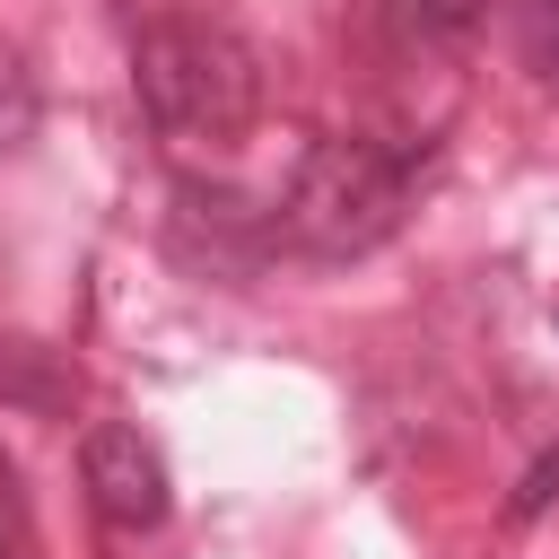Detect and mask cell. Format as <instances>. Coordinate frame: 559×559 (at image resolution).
<instances>
[{"label":"cell","mask_w":559,"mask_h":559,"mask_svg":"<svg viewBox=\"0 0 559 559\" xmlns=\"http://www.w3.org/2000/svg\"><path fill=\"white\" fill-rule=\"evenodd\" d=\"M131 87H140V114L183 148H236L253 131V105H262L253 52L227 26H192V17L140 35Z\"/></svg>","instance_id":"obj_1"},{"label":"cell","mask_w":559,"mask_h":559,"mask_svg":"<svg viewBox=\"0 0 559 559\" xmlns=\"http://www.w3.org/2000/svg\"><path fill=\"white\" fill-rule=\"evenodd\" d=\"M411 210V157L384 148V140H314L288 175V201H280V227L288 245L323 253V262H349V253H376Z\"/></svg>","instance_id":"obj_2"},{"label":"cell","mask_w":559,"mask_h":559,"mask_svg":"<svg viewBox=\"0 0 559 559\" xmlns=\"http://www.w3.org/2000/svg\"><path fill=\"white\" fill-rule=\"evenodd\" d=\"M79 489H87V507H96L114 533H157L166 507H175L166 454H157L131 419H96V428L79 437Z\"/></svg>","instance_id":"obj_3"},{"label":"cell","mask_w":559,"mask_h":559,"mask_svg":"<svg viewBox=\"0 0 559 559\" xmlns=\"http://www.w3.org/2000/svg\"><path fill=\"white\" fill-rule=\"evenodd\" d=\"M0 402L26 411V419H70L79 411V367L61 349H44V341L0 332Z\"/></svg>","instance_id":"obj_4"},{"label":"cell","mask_w":559,"mask_h":559,"mask_svg":"<svg viewBox=\"0 0 559 559\" xmlns=\"http://www.w3.org/2000/svg\"><path fill=\"white\" fill-rule=\"evenodd\" d=\"M480 17H489V0H384V26L411 61H445L454 44H472Z\"/></svg>","instance_id":"obj_5"},{"label":"cell","mask_w":559,"mask_h":559,"mask_svg":"<svg viewBox=\"0 0 559 559\" xmlns=\"http://www.w3.org/2000/svg\"><path fill=\"white\" fill-rule=\"evenodd\" d=\"M498 17H507L515 61H524L533 79H550V87H559V0H498Z\"/></svg>","instance_id":"obj_6"},{"label":"cell","mask_w":559,"mask_h":559,"mask_svg":"<svg viewBox=\"0 0 559 559\" xmlns=\"http://www.w3.org/2000/svg\"><path fill=\"white\" fill-rule=\"evenodd\" d=\"M35 122H44V87H35L26 52L0 44V157H17V148L35 140Z\"/></svg>","instance_id":"obj_7"},{"label":"cell","mask_w":559,"mask_h":559,"mask_svg":"<svg viewBox=\"0 0 559 559\" xmlns=\"http://www.w3.org/2000/svg\"><path fill=\"white\" fill-rule=\"evenodd\" d=\"M550 498H559V454H542V463H533V472H524V489H515V498H507V515H515V524H533V515H542V507H550Z\"/></svg>","instance_id":"obj_8"},{"label":"cell","mask_w":559,"mask_h":559,"mask_svg":"<svg viewBox=\"0 0 559 559\" xmlns=\"http://www.w3.org/2000/svg\"><path fill=\"white\" fill-rule=\"evenodd\" d=\"M0 542H26V489L9 463H0Z\"/></svg>","instance_id":"obj_9"},{"label":"cell","mask_w":559,"mask_h":559,"mask_svg":"<svg viewBox=\"0 0 559 559\" xmlns=\"http://www.w3.org/2000/svg\"><path fill=\"white\" fill-rule=\"evenodd\" d=\"M0 559H26V542H0Z\"/></svg>","instance_id":"obj_10"}]
</instances>
